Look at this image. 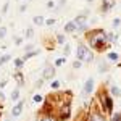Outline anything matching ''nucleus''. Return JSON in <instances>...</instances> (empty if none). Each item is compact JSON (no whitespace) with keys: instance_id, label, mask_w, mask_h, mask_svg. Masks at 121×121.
I'll return each instance as SVG.
<instances>
[{"instance_id":"19","label":"nucleus","mask_w":121,"mask_h":121,"mask_svg":"<svg viewBox=\"0 0 121 121\" xmlns=\"http://www.w3.org/2000/svg\"><path fill=\"white\" fill-rule=\"evenodd\" d=\"M110 92H112V95H120V94H121V91L118 89V87H116V86H113L112 89H110Z\"/></svg>"},{"instance_id":"18","label":"nucleus","mask_w":121,"mask_h":121,"mask_svg":"<svg viewBox=\"0 0 121 121\" xmlns=\"http://www.w3.org/2000/svg\"><path fill=\"white\" fill-rule=\"evenodd\" d=\"M36 55H37V52H28L26 55L23 56V60L26 61V60H29V58H31V56H36Z\"/></svg>"},{"instance_id":"14","label":"nucleus","mask_w":121,"mask_h":121,"mask_svg":"<svg viewBox=\"0 0 121 121\" xmlns=\"http://www.w3.org/2000/svg\"><path fill=\"white\" fill-rule=\"evenodd\" d=\"M99 71H100V73H107V71H108V65H107V63H100V65H99Z\"/></svg>"},{"instance_id":"28","label":"nucleus","mask_w":121,"mask_h":121,"mask_svg":"<svg viewBox=\"0 0 121 121\" xmlns=\"http://www.w3.org/2000/svg\"><path fill=\"white\" fill-rule=\"evenodd\" d=\"M8 5H10V2H7V3L3 5V10H2V15H5V13L8 11Z\"/></svg>"},{"instance_id":"37","label":"nucleus","mask_w":121,"mask_h":121,"mask_svg":"<svg viewBox=\"0 0 121 121\" xmlns=\"http://www.w3.org/2000/svg\"><path fill=\"white\" fill-rule=\"evenodd\" d=\"M26 8H28V5H21L19 7V11H26Z\"/></svg>"},{"instance_id":"16","label":"nucleus","mask_w":121,"mask_h":121,"mask_svg":"<svg viewBox=\"0 0 121 121\" xmlns=\"http://www.w3.org/2000/svg\"><path fill=\"white\" fill-rule=\"evenodd\" d=\"M23 65H24V60H23V58H16V60H15V66H16V68H21Z\"/></svg>"},{"instance_id":"24","label":"nucleus","mask_w":121,"mask_h":121,"mask_svg":"<svg viewBox=\"0 0 121 121\" xmlns=\"http://www.w3.org/2000/svg\"><path fill=\"white\" fill-rule=\"evenodd\" d=\"M112 121H121V113H116L112 116Z\"/></svg>"},{"instance_id":"29","label":"nucleus","mask_w":121,"mask_h":121,"mask_svg":"<svg viewBox=\"0 0 121 121\" xmlns=\"http://www.w3.org/2000/svg\"><path fill=\"white\" fill-rule=\"evenodd\" d=\"M63 50H65V56H66V55H68V53H69V52H71V47H69V45H68V44H66V45H65V48H63Z\"/></svg>"},{"instance_id":"34","label":"nucleus","mask_w":121,"mask_h":121,"mask_svg":"<svg viewBox=\"0 0 121 121\" xmlns=\"http://www.w3.org/2000/svg\"><path fill=\"white\" fill-rule=\"evenodd\" d=\"M42 84H44V79H39L37 82H36V87H37V89H39V87H40Z\"/></svg>"},{"instance_id":"23","label":"nucleus","mask_w":121,"mask_h":121,"mask_svg":"<svg viewBox=\"0 0 121 121\" xmlns=\"http://www.w3.org/2000/svg\"><path fill=\"white\" fill-rule=\"evenodd\" d=\"M108 58H110V60H118V53H115V52H110V53H108Z\"/></svg>"},{"instance_id":"7","label":"nucleus","mask_w":121,"mask_h":121,"mask_svg":"<svg viewBox=\"0 0 121 121\" xmlns=\"http://www.w3.org/2000/svg\"><path fill=\"white\" fill-rule=\"evenodd\" d=\"M23 107H24V102L19 100V102L11 108V118H18L19 115H21V112H23Z\"/></svg>"},{"instance_id":"9","label":"nucleus","mask_w":121,"mask_h":121,"mask_svg":"<svg viewBox=\"0 0 121 121\" xmlns=\"http://www.w3.org/2000/svg\"><path fill=\"white\" fill-rule=\"evenodd\" d=\"M115 3H116V0H103V2H102V11H103V13L110 11V8H113Z\"/></svg>"},{"instance_id":"26","label":"nucleus","mask_w":121,"mask_h":121,"mask_svg":"<svg viewBox=\"0 0 121 121\" xmlns=\"http://www.w3.org/2000/svg\"><path fill=\"white\" fill-rule=\"evenodd\" d=\"M58 87H60V81H53V82H52V89H53V91H56Z\"/></svg>"},{"instance_id":"36","label":"nucleus","mask_w":121,"mask_h":121,"mask_svg":"<svg viewBox=\"0 0 121 121\" xmlns=\"http://www.w3.org/2000/svg\"><path fill=\"white\" fill-rule=\"evenodd\" d=\"M24 50H26V52H31V50H32V45H31V44L26 45V47H24Z\"/></svg>"},{"instance_id":"6","label":"nucleus","mask_w":121,"mask_h":121,"mask_svg":"<svg viewBox=\"0 0 121 121\" xmlns=\"http://www.w3.org/2000/svg\"><path fill=\"white\" fill-rule=\"evenodd\" d=\"M56 69L53 65H45V68H44V79H52L53 76H55Z\"/></svg>"},{"instance_id":"11","label":"nucleus","mask_w":121,"mask_h":121,"mask_svg":"<svg viewBox=\"0 0 121 121\" xmlns=\"http://www.w3.org/2000/svg\"><path fill=\"white\" fill-rule=\"evenodd\" d=\"M76 29H78V26L74 24V21H69L65 24V32H74Z\"/></svg>"},{"instance_id":"33","label":"nucleus","mask_w":121,"mask_h":121,"mask_svg":"<svg viewBox=\"0 0 121 121\" xmlns=\"http://www.w3.org/2000/svg\"><path fill=\"white\" fill-rule=\"evenodd\" d=\"M47 7H48V8H55V3H53L52 0H48V2H47Z\"/></svg>"},{"instance_id":"4","label":"nucleus","mask_w":121,"mask_h":121,"mask_svg":"<svg viewBox=\"0 0 121 121\" xmlns=\"http://www.w3.org/2000/svg\"><path fill=\"white\" fill-rule=\"evenodd\" d=\"M102 108H103V112H107V113H112L113 110V99L110 97V95H107V94H102Z\"/></svg>"},{"instance_id":"2","label":"nucleus","mask_w":121,"mask_h":121,"mask_svg":"<svg viewBox=\"0 0 121 121\" xmlns=\"http://www.w3.org/2000/svg\"><path fill=\"white\" fill-rule=\"evenodd\" d=\"M76 60L82 61V63H91L94 60V53L92 50L84 44H78V48H76Z\"/></svg>"},{"instance_id":"32","label":"nucleus","mask_w":121,"mask_h":121,"mask_svg":"<svg viewBox=\"0 0 121 121\" xmlns=\"http://www.w3.org/2000/svg\"><path fill=\"white\" fill-rule=\"evenodd\" d=\"M56 40H58V44H63V42H65V37L58 34V37H56Z\"/></svg>"},{"instance_id":"12","label":"nucleus","mask_w":121,"mask_h":121,"mask_svg":"<svg viewBox=\"0 0 121 121\" xmlns=\"http://www.w3.org/2000/svg\"><path fill=\"white\" fill-rule=\"evenodd\" d=\"M13 78L18 81L19 86H23V82H24V79H23V73H19V71H18V73H15V74H13Z\"/></svg>"},{"instance_id":"31","label":"nucleus","mask_w":121,"mask_h":121,"mask_svg":"<svg viewBox=\"0 0 121 121\" xmlns=\"http://www.w3.org/2000/svg\"><path fill=\"white\" fill-rule=\"evenodd\" d=\"M53 23H55V19H53V18H50V19H47V21H45V24H47V26H52Z\"/></svg>"},{"instance_id":"20","label":"nucleus","mask_w":121,"mask_h":121,"mask_svg":"<svg viewBox=\"0 0 121 121\" xmlns=\"http://www.w3.org/2000/svg\"><path fill=\"white\" fill-rule=\"evenodd\" d=\"M65 61H66V58H58V60H55V65H53V66H55V68H56V66H61Z\"/></svg>"},{"instance_id":"5","label":"nucleus","mask_w":121,"mask_h":121,"mask_svg":"<svg viewBox=\"0 0 121 121\" xmlns=\"http://www.w3.org/2000/svg\"><path fill=\"white\" fill-rule=\"evenodd\" d=\"M94 91V78H89L87 81H86V84H84V89H82V95L84 97H87L89 94Z\"/></svg>"},{"instance_id":"38","label":"nucleus","mask_w":121,"mask_h":121,"mask_svg":"<svg viewBox=\"0 0 121 121\" xmlns=\"http://www.w3.org/2000/svg\"><path fill=\"white\" fill-rule=\"evenodd\" d=\"M76 121H78V120H76ZM79 121H87V120H79Z\"/></svg>"},{"instance_id":"1","label":"nucleus","mask_w":121,"mask_h":121,"mask_svg":"<svg viewBox=\"0 0 121 121\" xmlns=\"http://www.w3.org/2000/svg\"><path fill=\"white\" fill-rule=\"evenodd\" d=\"M86 39H87V44L91 45V48H95L97 52H103L107 47H108V39L103 29H92V31H87L86 32Z\"/></svg>"},{"instance_id":"17","label":"nucleus","mask_w":121,"mask_h":121,"mask_svg":"<svg viewBox=\"0 0 121 121\" xmlns=\"http://www.w3.org/2000/svg\"><path fill=\"white\" fill-rule=\"evenodd\" d=\"M32 21H34V24H42V23H44V18H42V16H34Z\"/></svg>"},{"instance_id":"35","label":"nucleus","mask_w":121,"mask_h":121,"mask_svg":"<svg viewBox=\"0 0 121 121\" xmlns=\"http://www.w3.org/2000/svg\"><path fill=\"white\" fill-rule=\"evenodd\" d=\"M118 24H120V19H118V18H116V19H113V28H116Z\"/></svg>"},{"instance_id":"21","label":"nucleus","mask_w":121,"mask_h":121,"mask_svg":"<svg viewBox=\"0 0 121 121\" xmlns=\"http://www.w3.org/2000/svg\"><path fill=\"white\" fill-rule=\"evenodd\" d=\"M7 36V28L5 26H0V39H3Z\"/></svg>"},{"instance_id":"10","label":"nucleus","mask_w":121,"mask_h":121,"mask_svg":"<svg viewBox=\"0 0 121 121\" xmlns=\"http://www.w3.org/2000/svg\"><path fill=\"white\" fill-rule=\"evenodd\" d=\"M73 21H74L76 26H82V24H86V21H87V15H86V13H84V15H79V16H76Z\"/></svg>"},{"instance_id":"25","label":"nucleus","mask_w":121,"mask_h":121,"mask_svg":"<svg viewBox=\"0 0 121 121\" xmlns=\"http://www.w3.org/2000/svg\"><path fill=\"white\" fill-rule=\"evenodd\" d=\"M32 34H34L32 28H28V29H26V37H32Z\"/></svg>"},{"instance_id":"27","label":"nucleus","mask_w":121,"mask_h":121,"mask_svg":"<svg viewBox=\"0 0 121 121\" xmlns=\"http://www.w3.org/2000/svg\"><path fill=\"white\" fill-rule=\"evenodd\" d=\"M81 66H82V61H79V60H76L73 63V68H81Z\"/></svg>"},{"instance_id":"15","label":"nucleus","mask_w":121,"mask_h":121,"mask_svg":"<svg viewBox=\"0 0 121 121\" xmlns=\"http://www.w3.org/2000/svg\"><path fill=\"white\" fill-rule=\"evenodd\" d=\"M18 99H19V89H15L11 92V100H18Z\"/></svg>"},{"instance_id":"30","label":"nucleus","mask_w":121,"mask_h":121,"mask_svg":"<svg viewBox=\"0 0 121 121\" xmlns=\"http://www.w3.org/2000/svg\"><path fill=\"white\" fill-rule=\"evenodd\" d=\"M32 100H34L36 103H39V102H42V97H40V95H34V99H32Z\"/></svg>"},{"instance_id":"8","label":"nucleus","mask_w":121,"mask_h":121,"mask_svg":"<svg viewBox=\"0 0 121 121\" xmlns=\"http://www.w3.org/2000/svg\"><path fill=\"white\" fill-rule=\"evenodd\" d=\"M87 121H105V116H103L102 112H92V113H89Z\"/></svg>"},{"instance_id":"22","label":"nucleus","mask_w":121,"mask_h":121,"mask_svg":"<svg viewBox=\"0 0 121 121\" xmlns=\"http://www.w3.org/2000/svg\"><path fill=\"white\" fill-rule=\"evenodd\" d=\"M39 121H56V120L53 118V116H48V115H47V116H44V118H40Z\"/></svg>"},{"instance_id":"3","label":"nucleus","mask_w":121,"mask_h":121,"mask_svg":"<svg viewBox=\"0 0 121 121\" xmlns=\"http://www.w3.org/2000/svg\"><path fill=\"white\" fill-rule=\"evenodd\" d=\"M58 118L61 121H66V120H69V116H71V105H69V102H66L63 103L61 107H60V110H58Z\"/></svg>"},{"instance_id":"13","label":"nucleus","mask_w":121,"mask_h":121,"mask_svg":"<svg viewBox=\"0 0 121 121\" xmlns=\"http://www.w3.org/2000/svg\"><path fill=\"white\" fill-rule=\"evenodd\" d=\"M10 58H11V56H10L8 53H5L3 56H0V66H2V65H5V63H7V61L10 60Z\"/></svg>"}]
</instances>
